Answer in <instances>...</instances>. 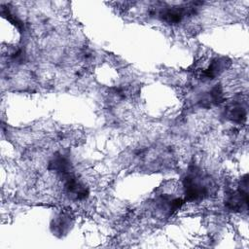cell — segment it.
Instances as JSON below:
<instances>
[{"label":"cell","mask_w":249,"mask_h":249,"mask_svg":"<svg viewBox=\"0 0 249 249\" xmlns=\"http://www.w3.org/2000/svg\"><path fill=\"white\" fill-rule=\"evenodd\" d=\"M213 189V183L199 171H189L183 180V192L186 200L196 201L208 196Z\"/></svg>","instance_id":"obj_1"},{"label":"cell","mask_w":249,"mask_h":249,"mask_svg":"<svg viewBox=\"0 0 249 249\" xmlns=\"http://www.w3.org/2000/svg\"><path fill=\"white\" fill-rule=\"evenodd\" d=\"M228 116L234 122H242L246 118V110L239 104H233L228 108Z\"/></svg>","instance_id":"obj_2"}]
</instances>
